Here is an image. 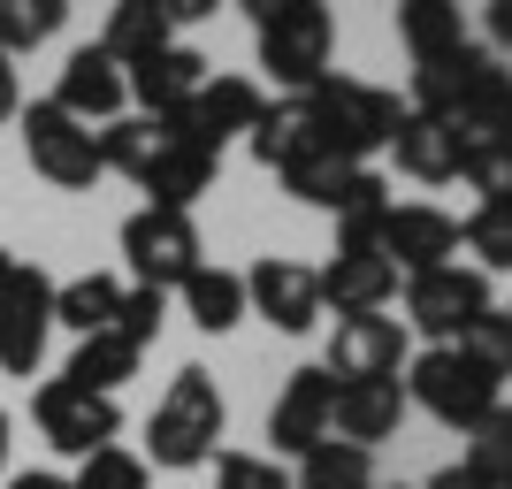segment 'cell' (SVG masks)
<instances>
[{"label": "cell", "mask_w": 512, "mask_h": 489, "mask_svg": "<svg viewBox=\"0 0 512 489\" xmlns=\"http://www.w3.org/2000/svg\"><path fill=\"white\" fill-rule=\"evenodd\" d=\"M375 489H406V482H375Z\"/></svg>", "instance_id": "obj_44"}, {"label": "cell", "mask_w": 512, "mask_h": 489, "mask_svg": "<svg viewBox=\"0 0 512 489\" xmlns=\"http://www.w3.org/2000/svg\"><path fill=\"white\" fill-rule=\"evenodd\" d=\"M222 421H230V405H222L214 375L207 367H176L161 405H153V421H146V467H169V474L207 467L214 444H222Z\"/></svg>", "instance_id": "obj_1"}, {"label": "cell", "mask_w": 512, "mask_h": 489, "mask_svg": "<svg viewBox=\"0 0 512 489\" xmlns=\"http://www.w3.org/2000/svg\"><path fill=\"white\" fill-rule=\"evenodd\" d=\"M253 39H260V69L283 92H314L329 77V46H337V16L321 0H253Z\"/></svg>", "instance_id": "obj_2"}, {"label": "cell", "mask_w": 512, "mask_h": 489, "mask_svg": "<svg viewBox=\"0 0 512 489\" xmlns=\"http://www.w3.org/2000/svg\"><path fill=\"white\" fill-rule=\"evenodd\" d=\"M490 62V46H467L459 62H436V69H413V115H459V100H467L474 85V69Z\"/></svg>", "instance_id": "obj_29"}, {"label": "cell", "mask_w": 512, "mask_h": 489, "mask_svg": "<svg viewBox=\"0 0 512 489\" xmlns=\"http://www.w3.org/2000/svg\"><path fill=\"white\" fill-rule=\"evenodd\" d=\"M497 390H505V383H490V375H482L467 352H451V344H428V352L406 360V405H421L428 421L459 428V436H474V428L505 405Z\"/></svg>", "instance_id": "obj_4"}, {"label": "cell", "mask_w": 512, "mask_h": 489, "mask_svg": "<svg viewBox=\"0 0 512 489\" xmlns=\"http://www.w3.org/2000/svg\"><path fill=\"white\" fill-rule=\"evenodd\" d=\"M451 123L467 130V138H512V69L497 54L474 69V85H467V100H459Z\"/></svg>", "instance_id": "obj_25"}, {"label": "cell", "mask_w": 512, "mask_h": 489, "mask_svg": "<svg viewBox=\"0 0 512 489\" xmlns=\"http://www.w3.org/2000/svg\"><path fill=\"white\" fill-rule=\"evenodd\" d=\"M306 100H314V115H321V146L344 153L352 169H367V153L390 146V138H398V123H406L398 92L367 85V77H337V69H329Z\"/></svg>", "instance_id": "obj_3"}, {"label": "cell", "mask_w": 512, "mask_h": 489, "mask_svg": "<svg viewBox=\"0 0 512 489\" xmlns=\"http://www.w3.org/2000/svg\"><path fill=\"white\" fill-rule=\"evenodd\" d=\"M8 444H16V421L0 413V474H8Z\"/></svg>", "instance_id": "obj_42"}, {"label": "cell", "mask_w": 512, "mask_h": 489, "mask_svg": "<svg viewBox=\"0 0 512 489\" xmlns=\"http://www.w3.org/2000/svg\"><path fill=\"white\" fill-rule=\"evenodd\" d=\"M306 153H329L321 146V115L306 92H283V100L260 107V123H253V161L260 169H291V161H306Z\"/></svg>", "instance_id": "obj_21"}, {"label": "cell", "mask_w": 512, "mask_h": 489, "mask_svg": "<svg viewBox=\"0 0 512 489\" xmlns=\"http://www.w3.org/2000/svg\"><path fill=\"white\" fill-rule=\"evenodd\" d=\"M505 321H512V306H505Z\"/></svg>", "instance_id": "obj_45"}, {"label": "cell", "mask_w": 512, "mask_h": 489, "mask_svg": "<svg viewBox=\"0 0 512 489\" xmlns=\"http://www.w3.org/2000/svg\"><path fill=\"white\" fill-rule=\"evenodd\" d=\"M505 405H512V398H505Z\"/></svg>", "instance_id": "obj_46"}, {"label": "cell", "mask_w": 512, "mask_h": 489, "mask_svg": "<svg viewBox=\"0 0 512 489\" xmlns=\"http://www.w3.org/2000/svg\"><path fill=\"white\" fill-rule=\"evenodd\" d=\"M123 100H130V77H123V62H107L100 54V39L92 46H77V54H69L62 62V85H54V107H62V115H77V123H115V115H123Z\"/></svg>", "instance_id": "obj_17"}, {"label": "cell", "mask_w": 512, "mask_h": 489, "mask_svg": "<svg viewBox=\"0 0 512 489\" xmlns=\"http://www.w3.org/2000/svg\"><path fill=\"white\" fill-rule=\"evenodd\" d=\"M153 153H161V123H153V115H115V123L100 130V161L115 176H130V184H146Z\"/></svg>", "instance_id": "obj_30"}, {"label": "cell", "mask_w": 512, "mask_h": 489, "mask_svg": "<svg viewBox=\"0 0 512 489\" xmlns=\"http://www.w3.org/2000/svg\"><path fill=\"white\" fill-rule=\"evenodd\" d=\"M260 85L253 77H207V85L192 92V107L184 115H161V123H176L184 138H199L207 153H222L230 138H253V123H260Z\"/></svg>", "instance_id": "obj_13"}, {"label": "cell", "mask_w": 512, "mask_h": 489, "mask_svg": "<svg viewBox=\"0 0 512 489\" xmlns=\"http://www.w3.org/2000/svg\"><path fill=\"white\" fill-rule=\"evenodd\" d=\"M406 428V375H375V383H337V444H390Z\"/></svg>", "instance_id": "obj_19"}, {"label": "cell", "mask_w": 512, "mask_h": 489, "mask_svg": "<svg viewBox=\"0 0 512 489\" xmlns=\"http://www.w3.org/2000/svg\"><path fill=\"white\" fill-rule=\"evenodd\" d=\"M161 46H176V23H169L161 0H123V8H107V31H100V54H107V62L138 69V62H153Z\"/></svg>", "instance_id": "obj_23"}, {"label": "cell", "mask_w": 512, "mask_h": 489, "mask_svg": "<svg viewBox=\"0 0 512 489\" xmlns=\"http://www.w3.org/2000/svg\"><path fill=\"white\" fill-rule=\"evenodd\" d=\"M23 115V85H16V62L0 54V123H16Z\"/></svg>", "instance_id": "obj_40"}, {"label": "cell", "mask_w": 512, "mask_h": 489, "mask_svg": "<svg viewBox=\"0 0 512 489\" xmlns=\"http://www.w3.org/2000/svg\"><path fill=\"white\" fill-rule=\"evenodd\" d=\"M31 421H39V436H46L54 451L92 459V451H107L115 436H123V405L100 398V390H77L69 375H54V383L31 390Z\"/></svg>", "instance_id": "obj_8"}, {"label": "cell", "mask_w": 512, "mask_h": 489, "mask_svg": "<svg viewBox=\"0 0 512 489\" xmlns=\"http://www.w3.org/2000/svg\"><path fill=\"white\" fill-rule=\"evenodd\" d=\"M482 31H490V54H505V46H512V0H490Z\"/></svg>", "instance_id": "obj_39"}, {"label": "cell", "mask_w": 512, "mask_h": 489, "mask_svg": "<svg viewBox=\"0 0 512 489\" xmlns=\"http://www.w3.org/2000/svg\"><path fill=\"white\" fill-rule=\"evenodd\" d=\"M406 321L390 314H360V321H337L329 337V375L337 383H375V375H406Z\"/></svg>", "instance_id": "obj_16"}, {"label": "cell", "mask_w": 512, "mask_h": 489, "mask_svg": "<svg viewBox=\"0 0 512 489\" xmlns=\"http://www.w3.org/2000/svg\"><path fill=\"white\" fill-rule=\"evenodd\" d=\"M268 436H276V459H306L314 444L337 436V375L329 367H291V383L268 405Z\"/></svg>", "instance_id": "obj_10"}, {"label": "cell", "mask_w": 512, "mask_h": 489, "mask_svg": "<svg viewBox=\"0 0 512 489\" xmlns=\"http://www.w3.org/2000/svg\"><path fill=\"white\" fill-rule=\"evenodd\" d=\"M245 314H260L268 329H283V337H306L321 321L314 268H306V260H283V253L253 260V268H245Z\"/></svg>", "instance_id": "obj_11"}, {"label": "cell", "mask_w": 512, "mask_h": 489, "mask_svg": "<svg viewBox=\"0 0 512 489\" xmlns=\"http://www.w3.org/2000/svg\"><path fill=\"white\" fill-rule=\"evenodd\" d=\"M490 314V276L482 268H428V276H406V329H421L428 344H459L474 321Z\"/></svg>", "instance_id": "obj_6"}, {"label": "cell", "mask_w": 512, "mask_h": 489, "mask_svg": "<svg viewBox=\"0 0 512 489\" xmlns=\"http://www.w3.org/2000/svg\"><path fill=\"white\" fill-rule=\"evenodd\" d=\"M8 489H69V482H62V474H16Z\"/></svg>", "instance_id": "obj_41"}, {"label": "cell", "mask_w": 512, "mask_h": 489, "mask_svg": "<svg viewBox=\"0 0 512 489\" xmlns=\"http://www.w3.org/2000/svg\"><path fill=\"white\" fill-rule=\"evenodd\" d=\"M69 489H146V459L123 451V444H107V451H92V459H77V482Z\"/></svg>", "instance_id": "obj_34"}, {"label": "cell", "mask_w": 512, "mask_h": 489, "mask_svg": "<svg viewBox=\"0 0 512 489\" xmlns=\"http://www.w3.org/2000/svg\"><path fill=\"white\" fill-rule=\"evenodd\" d=\"M8 268H16V253H8V245H0V283H8Z\"/></svg>", "instance_id": "obj_43"}, {"label": "cell", "mask_w": 512, "mask_h": 489, "mask_svg": "<svg viewBox=\"0 0 512 489\" xmlns=\"http://www.w3.org/2000/svg\"><path fill=\"white\" fill-rule=\"evenodd\" d=\"M314 283H321V306H337L344 321L383 314L398 298V268L383 260V245H337L329 268H314Z\"/></svg>", "instance_id": "obj_14"}, {"label": "cell", "mask_w": 512, "mask_h": 489, "mask_svg": "<svg viewBox=\"0 0 512 489\" xmlns=\"http://www.w3.org/2000/svg\"><path fill=\"white\" fill-rule=\"evenodd\" d=\"M375 245H383V260L398 276H428V268H444V260L459 253V222H451L444 207H428V199H406V207L383 214Z\"/></svg>", "instance_id": "obj_12"}, {"label": "cell", "mask_w": 512, "mask_h": 489, "mask_svg": "<svg viewBox=\"0 0 512 489\" xmlns=\"http://www.w3.org/2000/svg\"><path fill=\"white\" fill-rule=\"evenodd\" d=\"M138 360H146V352H138V344L130 337H115V329H100V337H77V352H69V383L77 390H100V398H115V390L130 383V375H138Z\"/></svg>", "instance_id": "obj_24"}, {"label": "cell", "mask_w": 512, "mask_h": 489, "mask_svg": "<svg viewBox=\"0 0 512 489\" xmlns=\"http://www.w3.org/2000/svg\"><path fill=\"white\" fill-rule=\"evenodd\" d=\"M184 314H192L207 337L237 329V321H245V276H237V268H207V260H199L192 283H184Z\"/></svg>", "instance_id": "obj_26"}, {"label": "cell", "mask_w": 512, "mask_h": 489, "mask_svg": "<svg viewBox=\"0 0 512 489\" xmlns=\"http://www.w3.org/2000/svg\"><path fill=\"white\" fill-rule=\"evenodd\" d=\"M390 153H398V169L413 176V184H459V161H467V130L444 123V115H413L398 123V138H390Z\"/></svg>", "instance_id": "obj_20"}, {"label": "cell", "mask_w": 512, "mask_h": 489, "mask_svg": "<svg viewBox=\"0 0 512 489\" xmlns=\"http://www.w3.org/2000/svg\"><path fill=\"white\" fill-rule=\"evenodd\" d=\"M451 352H467V360L482 367L490 383H505V375H512V321H505V314H497V306H490V314L474 321V329H467V337H459V344H451Z\"/></svg>", "instance_id": "obj_33"}, {"label": "cell", "mask_w": 512, "mask_h": 489, "mask_svg": "<svg viewBox=\"0 0 512 489\" xmlns=\"http://www.w3.org/2000/svg\"><path fill=\"white\" fill-rule=\"evenodd\" d=\"M161 321H169V291H146V283H130L123 306H115V337H130L138 352H146V344L161 337Z\"/></svg>", "instance_id": "obj_36"}, {"label": "cell", "mask_w": 512, "mask_h": 489, "mask_svg": "<svg viewBox=\"0 0 512 489\" xmlns=\"http://www.w3.org/2000/svg\"><path fill=\"white\" fill-rule=\"evenodd\" d=\"M130 77V100L146 107L153 123H161V115H184V107H192V92L207 85L214 77V62L207 54H199V46H161V54H153V62H138V69H123Z\"/></svg>", "instance_id": "obj_18"}, {"label": "cell", "mask_w": 512, "mask_h": 489, "mask_svg": "<svg viewBox=\"0 0 512 489\" xmlns=\"http://www.w3.org/2000/svg\"><path fill=\"white\" fill-rule=\"evenodd\" d=\"M428 489H505V482H490V474H474L467 459H459V467H436V474H428Z\"/></svg>", "instance_id": "obj_38"}, {"label": "cell", "mask_w": 512, "mask_h": 489, "mask_svg": "<svg viewBox=\"0 0 512 489\" xmlns=\"http://www.w3.org/2000/svg\"><path fill=\"white\" fill-rule=\"evenodd\" d=\"M123 260L130 276L146 283V291H184L199 268V230L192 214H169V207H138L123 222Z\"/></svg>", "instance_id": "obj_9"}, {"label": "cell", "mask_w": 512, "mask_h": 489, "mask_svg": "<svg viewBox=\"0 0 512 489\" xmlns=\"http://www.w3.org/2000/svg\"><path fill=\"white\" fill-rule=\"evenodd\" d=\"M16 123H23V153H31V169H39L54 192H92V184L107 176L100 130H85L77 115H62L54 100H31Z\"/></svg>", "instance_id": "obj_5"}, {"label": "cell", "mask_w": 512, "mask_h": 489, "mask_svg": "<svg viewBox=\"0 0 512 489\" xmlns=\"http://www.w3.org/2000/svg\"><path fill=\"white\" fill-rule=\"evenodd\" d=\"M214 489H291V474L260 451H222L214 459Z\"/></svg>", "instance_id": "obj_37"}, {"label": "cell", "mask_w": 512, "mask_h": 489, "mask_svg": "<svg viewBox=\"0 0 512 489\" xmlns=\"http://www.w3.org/2000/svg\"><path fill=\"white\" fill-rule=\"evenodd\" d=\"M291 489H375V451L360 444H314L299 459V474H291Z\"/></svg>", "instance_id": "obj_28"}, {"label": "cell", "mask_w": 512, "mask_h": 489, "mask_svg": "<svg viewBox=\"0 0 512 489\" xmlns=\"http://www.w3.org/2000/svg\"><path fill=\"white\" fill-rule=\"evenodd\" d=\"M62 23H69L62 0H0V54L16 62V54H31L39 39H54Z\"/></svg>", "instance_id": "obj_32"}, {"label": "cell", "mask_w": 512, "mask_h": 489, "mask_svg": "<svg viewBox=\"0 0 512 489\" xmlns=\"http://www.w3.org/2000/svg\"><path fill=\"white\" fill-rule=\"evenodd\" d=\"M459 245L474 253L482 276H490V268H512V192L505 199H482V207L459 222Z\"/></svg>", "instance_id": "obj_31"}, {"label": "cell", "mask_w": 512, "mask_h": 489, "mask_svg": "<svg viewBox=\"0 0 512 489\" xmlns=\"http://www.w3.org/2000/svg\"><path fill=\"white\" fill-rule=\"evenodd\" d=\"M398 39H406L413 69H436V62H459L467 54V16L451 8V0H406L398 8Z\"/></svg>", "instance_id": "obj_22"}, {"label": "cell", "mask_w": 512, "mask_h": 489, "mask_svg": "<svg viewBox=\"0 0 512 489\" xmlns=\"http://www.w3.org/2000/svg\"><path fill=\"white\" fill-rule=\"evenodd\" d=\"M115 306H123V283H115V276H69V283H54V321L77 329V337L115 329Z\"/></svg>", "instance_id": "obj_27"}, {"label": "cell", "mask_w": 512, "mask_h": 489, "mask_svg": "<svg viewBox=\"0 0 512 489\" xmlns=\"http://www.w3.org/2000/svg\"><path fill=\"white\" fill-rule=\"evenodd\" d=\"M214 176H222V153H207L199 138H184L176 123H161V153H153V169H146V207L192 214L199 199L214 192Z\"/></svg>", "instance_id": "obj_15"}, {"label": "cell", "mask_w": 512, "mask_h": 489, "mask_svg": "<svg viewBox=\"0 0 512 489\" xmlns=\"http://www.w3.org/2000/svg\"><path fill=\"white\" fill-rule=\"evenodd\" d=\"M46 337H54V276L16 260L8 283H0V375H39L46 360Z\"/></svg>", "instance_id": "obj_7"}, {"label": "cell", "mask_w": 512, "mask_h": 489, "mask_svg": "<svg viewBox=\"0 0 512 489\" xmlns=\"http://www.w3.org/2000/svg\"><path fill=\"white\" fill-rule=\"evenodd\" d=\"M467 467H474V474H490V482H512V405H497L490 421L474 428Z\"/></svg>", "instance_id": "obj_35"}]
</instances>
